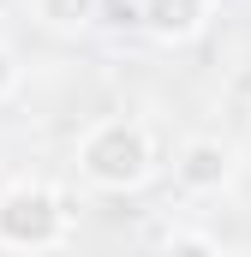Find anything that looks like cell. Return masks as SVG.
<instances>
[{
  "instance_id": "obj_6",
  "label": "cell",
  "mask_w": 251,
  "mask_h": 257,
  "mask_svg": "<svg viewBox=\"0 0 251 257\" xmlns=\"http://www.w3.org/2000/svg\"><path fill=\"white\" fill-rule=\"evenodd\" d=\"M168 251H215L209 233H168Z\"/></svg>"
},
{
  "instance_id": "obj_3",
  "label": "cell",
  "mask_w": 251,
  "mask_h": 257,
  "mask_svg": "<svg viewBox=\"0 0 251 257\" xmlns=\"http://www.w3.org/2000/svg\"><path fill=\"white\" fill-rule=\"evenodd\" d=\"M209 18V0H144L138 6V24L156 36V42H191Z\"/></svg>"
},
{
  "instance_id": "obj_4",
  "label": "cell",
  "mask_w": 251,
  "mask_h": 257,
  "mask_svg": "<svg viewBox=\"0 0 251 257\" xmlns=\"http://www.w3.org/2000/svg\"><path fill=\"white\" fill-rule=\"evenodd\" d=\"M227 174H233V156H227L221 138H197V144H186V156H180V180H186L191 192H215V186H227Z\"/></svg>"
},
{
  "instance_id": "obj_1",
  "label": "cell",
  "mask_w": 251,
  "mask_h": 257,
  "mask_svg": "<svg viewBox=\"0 0 251 257\" xmlns=\"http://www.w3.org/2000/svg\"><path fill=\"white\" fill-rule=\"evenodd\" d=\"M78 168L96 186H108V192H132L150 174V132L138 126V120H102V126L84 138Z\"/></svg>"
},
{
  "instance_id": "obj_5",
  "label": "cell",
  "mask_w": 251,
  "mask_h": 257,
  "mask_svg": "<svg viewBox=\"0 0 251 257\" xmlns=\"http://www.w3.org/2000/svg\"><path fill=\"white\" fill-rule=\"evenodd\" d=\"M36 12L54 24V30H78L96 18V0H36Z\"/></svg>"
},
{
  "instance_id": "obj_2",
  "label": "cell",
  "mask_w": 251,
  "mask_h": 257,
  "mask_svg": "<svg viewBox=\"0 0 251 257\" xmlns=\"http://www.w3.org/2000/svg\"><path fill=\"white\" fill-rule=\"evenodd\" d=\"M66 233V203L48 186H12L0 197V245L12 251H48Z\"/></svg>"
},
{
  "instance_id": "obj_7",
  "label": "cell",
  "mask_w": 251,
  "mask_h": 257,
  "mask_svg": "<svg viewBox=\"0 0 251 257\" xmlns=\"http://www.w3.org/2000/svg\"><path fill=\"white\" fill-rule=\"evenodd\" d=\"M12 78H18V66H12V54H6V48H0V96H6V90H12Z\"/></svg>"
}]
</instances>
